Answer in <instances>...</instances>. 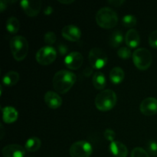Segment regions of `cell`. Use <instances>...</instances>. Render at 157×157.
<instances>
[{
	"label": "cell",
	"mask_w": 157,
	"mask_h": 157,
	"mask_svg": "<svg viewBox=\"0 0 157 157\" xmlns=\"http://www.w3.org/2000/svg\"><path fill=\"white\" fill-rule=\"evenodd\" d=\"M77 80L76 75L71 71L61 70L57 72L53 78V87L57 92L65 94L73 87Z\"/></svg>",
	"instance_id": "6da1fadb"
},
{
	"label": "cell",
	"mask_w": 157,
	"mask_h": 157,
	"mask_svg": "<svg viewBox=\"0 0 157 157\" xmlns=\"http://www.w3.org/2000/svg\"><path fill=\"white\" fill-rule=\"evenodd\" d=\"M96 21L103 29H113L118 22L117 14L110 7L101 8L96 14Z\"/></svg>",
	"instance_id": "7a4b0ae2"
},
{
	"label": "cell",
	"mask_w": 157,
	"mask_h": 157,
	"mask_svg": "<svg viewBox=\"0 0 157 157\" xmlns=\"http://www.w3.org/2000/svg\"><path fill=\"white\" fill-rule=\"evenodd\" d=\"M10 49L13 58L16 61H21L25 58L29 52L27 39L21 35L13 37L10 41Z\"/></svg>",
	"instance_id": "3957f363"
},
{
	"label": "cell",
	"mask_w": 157,
	"mask_h": 157,
	"mask_svg": "<svg viewBox=\"0 0 157 157\" xmlns=\"http://www.w3.org/2000/svg\"><path fill=\"white\" fill-rule=\"evenodd\" d=\"M117 103V94L113 90L107 89L100 92L95 98V105L101 111H108Z\"/></svg>",
	"instance_id": "277c9868"
},
{
	"label": "cell",
	"mask_w": 157,
	"mask_h": 157,
	"mask_svg": "<svg viewBox=\"0 0 157 157\" xmlns=\"http://www.w3.org/2000/svg\"><path fill=\"white\" fill-rule=\"evenodd\" d=\"M133 61L135 66L140 70H147L153 61L151 52L144 48L136 49L133 54Z\"/></svg>",
	"instance_id": "5b68a950"
},
{
	"label": "cell",
	"mask_w": 157,
	"mask_h": 157,
	"mask_svg": "<svg viewBox=\"0 0 157 157\" xmlns=\"http://www.w3.org/2000/svg\"><path fill=\"white\" fill-rule=\"evenodd\" d=\"M93 149L90 143L84 140L77 141L70 147V155L71 157H90Z\"/></svg>",
	"instance_id": "8992f818"
},
{
	"label": "cell",
	"mask_w": 157,
	"mask_h": 157,
	"mask_svg": "<svg viewBox=\"0 0 157 157\" xmlns=\"http://www.w3.org/2000/svg\"><path fill=\"white\" fill-rule=\"evenodd\" d=\"M88 59L91 67L96 69L102 68L107 62V54L99 48H94L90 51Z\"/></svg>",
	"instance_id": "52a82bcc"
},
{
	"label": "cell",
	"mask_w": 157,
	"mask_h": 157,
	"mask_svg": "<svg viewBox=\"0 0 157 157\" xmlns=\"http://www.w3.org/2000/svg\"><path fill=\"white\" fill-rule=\"evenodd\" d=\"M36 61L41 65H48L53 63L57 58V52L51 46H44L37 52Z\"/></svg>",
	"instance_id": "ba28073f"
},
{
	"label": "cell",
	"mask_w": 157,
	"mask_h": 157,
	"mask_svg": "<svg viewBox=\"0 0 157 157\" xmlns=\"http://www.w3.org/2000/svg\"><path fill=\"white\" fill-rule=\"evenodd\" d=\"M41 4L42 2L40 0H22L20 2L25 13L30 17L38 15L41 9Z\"/></svg>",
	"instance_id": "9c48e42d"
},
{
	"label": "cell",
	"mask_w": 157,
	"mask_h": 157,
	"mask_svg": "<svg viewBox=\"0 0 157 157\" xmlns=\"http://www.w3.org/2000/svg\"><path fill=\"white\" fill-rule=\"evenodd\" d=\"M84 58L80 52H74L68 54L64 58V64L66 67L71 70H78L82 66Z\"/></svg>",
	"instance_id": "30bf717a"
},
{
	"label": "cell",
	"mask_w": 157,
	"mask_h": 157,
	"mask_svg": "<svg viewBox=\"0 0 157 157\" xmlns=\"http://www.w3.org/2000/svg\"><path fill=\"white\" fill-rule=\"evenodd\" d=\"M140 112L145 116H153L157 113V99L147 98L141 102L140 106Z\"/></svg>",
	"instance_id": "8fae6325"
},
{
	"label": "cell",
	"mask_w": 157,
	"mask_h": 157,
	"mask_svg": "<svg viewBox=\"0 0 157 157\" xmlns=\"http://www.w3.org/2000/svg\"><path fill=\"white\" fill-rule=\"evenodd\" d=\"M61 35L65 39L71 41H79L81 36V29L75 25H68L63 28Z\"/></svg>",
	"instance_id": "7c38bea8"
},
{
	"label": "cell",
	"mask_w": 157,
	"mask_h": 157,
	"mask_svg": "<svg viewBox=\"0 0 157 157\" xmlns=\"http://www.w3.org/2000/svg\"><path fill=\"white\" fill-rule=\"evenodd\" d=\"M2 153L4 157H24L25 149L18 144H10L2 149Z\"/></svg>",
	"instance_id": "4fadbf2b"
},
{
	"label": "cell",
	"mask_w": 157,
	"mask_h": 157,
	"mask_svg": "<svg viewBox=\"0 0 157 157\" xmlns=\"http://www.w3.org/2000/svg\"><path fill=\"white\" fill-rule=\"evenodd\" d=\"M44 102L48 107L52 109H57L61 107L62 100L61 97L54 91H48L44 94Z\"/></svg>",
	"instance_id": "5bb4252c"
},
{
	"label": "cell",
	"mask_w": 157,
	"mask_h": 157,
	"mask_svg": "<svg viewBox=\"0 0 157 157\" xmlns=\"http://www.w3.org/2000/svg\"><path fill=\"white\" fill-rule=\"evenodd\" d=\"M110 152L116 157H127L128 150L127 147L119 141H113L109 146Z\"/></svg>",
	"instance_id": "9a60e30c"
},
{
	"label": "cell",
	"mask_w": 157,
	"mask_h": 157,
	"mask_svg": "<svg viewBox=\"0 0 157 157\" xmlns=\"http://www.w3.org/2000/svg\"><path fill=\"white\" fill-rule=\"evenodd\" d=\"M125 42L130 48H136L140 43V37L137 31L135 29H130L125 36Z\"/></svg>",
	"instance_id": "2e32d148"
},
{
	"label": "cell",
	"mask_w": 157,
	"mask_h": 157,
	"mask_svg": "<svg viewBox=\"0 0 157 157\" xmlns=\"http://www.w3.org/2000/svg\"><path fill=\"white\" fill-rule=\"evenodd\" d=\"M3 121L6 124H12L17 121L18 113L17 110L12 107H6L2 108Z\"/></svg>",
	"instance_id": "e0dca14e"
},
{
	"label": "cell",
	"mask_w": 157,
	"mask_h": 157,
	"mask_svg": "<svg viewBox=\"0 0 157 157\" xmlns=\"http://www.w3.org/2000/svg\"><path fill=\"white\" fill-rule=\"evenodd\" d=\"M18 81H19V75L18 72L14 71L7 72L2 78V83L8 87L15 85Z\"/></svg>",
	"instance_id": "ac0fdd59"
},
{
	"label": "cell",
	"mask_w": 157,
	"mask_h": 157,
	"mask_svg": "<svg viewBox=\"0 0 157 157\" xmlns=\"http://www.w3.org/2000/svg\"><path fill=\"white\" fill-rule=\"evenodd\" d=\"M124 78V71L121 67H115L110 72V79L114 84H118L123 81Z\"/></svg>",
	"instance_id": "d6986e66"
},
{
	"label": "cell",
	"mask_w": 157,
	"mask_h": 157,
	"mask_svg": "<svg viewBox=\"0 0 157 157\" xmlns=\"http://www.w3.org/2000/svg\"><path fill=\"white\" fill-rule=\"evenodd\" d=\"M92 83L94 87L98 90H104V87H106V78L102 72L98 71L94 75L93 79H92Z\"/></svg>",
	"instance_id": "ffe728a7"
},
{
	"label": "cell",
	"mask_w": 157,
	"mask_h": 157,
	"mask_svg": "<svg viewBox=\"0 0 157 157\" xmlns=\"http://www.w3.org/2000/svg\"><path fill=\"white\" fill-rule=\"evenodd\" d=\"M124 41V34L121 31L117 30L112 32L109 39V44L113 48H117L121 45Z\"/></svg>",
	"instance_id": "44dd1931"
},
{
	"label": "cell",
	"mask_w": 157,
	"mask_h": 157,
	"mask_svg": "<svg viewBox=\"0 0 157 157\" xmlns=\"http://www.w3.org/2000/svg\"><path fill=\"white\" fill-rule=\"evenodd\" d=\"M6 28L9 32L12 34H15L18 32L20 28L19 21L15 17H9L6 22Z\"/></svg>",
	"instance_id": "7402d4cb"
},
{
	"label": "cell",
	"mask_w": 157,
	"mask_h": 157,
	"mask_svg": "<svg viewBox=\"0 0 157 157\" xmlns=\"http://www.w3.org/2000/svg\"><path fill=\"white\" fill-rule=\"evenodd\" d=\"M41 145V142L39 138L34 136L26 141L25 144V149L29 152H35L39 150Z\"/></svg>",
	"instance_id": "603a6c76"
},
{
	"label": "cell",
	"mask_w": 157,
	"mask_h": 157,
	"mask_svg": "<svg viewBox=\"0 0 157 157\" xmlns=\"http://www.w3.org/2000/svg\"><path fill=\"white\" fill-rule=\"evenodd\" d=\"M122 23L127 28H133L137 23V19L133 15H126L123 17Z\"/></svg>",
	"instance_id": "cb8c5ba5"
},
{
	"label": "cell",
	"mask_w": 157,
	"mask_h": 157,
	"mask_svg": "<svg viewBox=\"0 0 157 157\" xmlns=\"http://www.w3.org/2000/svg\"><path fill=\"white\" fill-rule=\"evenodd\" d=\"M117 55L122 59H128L131 57V51L130 48L122 47L118 49Z\"/></svg>",
	"instance_id": "d4e9b609"
},
{
	"label": "cell",
	"mask_w": 157,
	"mask_h": 157,
	"mask_svg": "<svg viewBox=\"0 0 157 157\" xmlns=\"http://www.w3.org/2000/svg\"><path fill=\"white\" fill-rule=\"evenodd\" d=\"M147 149L149 153L153 156H157V142L155 140H150L147 144Z\"/></svg>",
	"instance_id": "484cf974"
},
{
	"label": "cell",
	"mask_w": 157,
	"mask_h": 157,
	"mask_svg": "<svg viewBox=\"0 0 157 157\" xmlns=\"http://www.w3.org/2000/svg\"><path fill=\"white\" fill-rule=\"evenodd\" d=\"M131 157H150L147 152L141 147H136L131 152Z\"/></svg>",
	"instance_id": "4316f807"
},
{
	"label": "cell",
	"mask_w": 157,
	"mask_h": 157,
	"mask_svg": "<svg viewBox=\"0 0 157 157\" xmlns=\"http://www.w3.org/2000/svg\"><path fill=\"white\" fill-rule=\"evenodd\" d=\"M44 41L48 44H53L56 41V35L53 32H48L44 35Z\"/></svg>",
	"instance_id": "83f0119b"
},
{
	"label": "cell",
	"mask_w": 157,
	"mask_h": 157,
	"mask_svg": "<svg viewBox=\"0 0 157 157\" xmlns=\"http://www.w3.org/2000/svg\"><path fill=\"white\" fill-rule=\"evenodd\" d=\"M104 136L107 140L110 141L111 143L113 141H114L115 138H116V133H115V132L112 129H107L104 131Z\"/></svg>",
	"instance_id": "f1b7e54d"
},
{
	"label": "cell",
	"mask_w": 157,
	"mask_h": 157,
	"mask_svg": "<svg viewBox=\"0 0 157 157\" xmlns=\"http://www.w3.org/2000/svg\"><path fill=\"white\" fill-rule=\"evenodd\" d=\"M149 44L152 48H157V30L150 34L149 37Z\"/></svg>",
	"instance_id": "f546056e"
},
{
	"label": "cell",
	"mask_w": 157,
	"mask_h": 157,
	"mask_svg": "<svg viewBox=\"0 0 157 157\" xmlns=\"http://www.w3.org/2000/svg\"><path fill=\"white\" fill-rule=\"evenodd\" d=\"M58 50H59L60 54H61V55H64L67 53V51H68V48H67V47L66 45L61 44H59V46H58Z\"/></svg>",
	"instance_id": "4dcf8cb0"
},
{
	"label": "cell",
	"mask_w": 157,
	"mask_h": 157,
	"mask_svg": "<svg viewBox=\"0 0 157 157\" xmlns=\"http://www.w3.org/2000/svg\"><path fill=\"white\" fill-rule=\"evenodd\" d=\"M108 3L117 7V6H121V5L124 4V1H122V0H110V1H108Z\"/></svg>",
	"instance_id": "1f68e13d"
},
{
	"label": "cell",
	"mask_w": 157,
	"mask_h": 157,
	"mask_svg": "<svg viewBox=\"0 0 157 157\" xmlns=\"http://www.w3.org/2000/svg\"><path fill=\"white\" fill-rule=\"evenodd\" d=\"M52 12H53V9H52V6H47V7L44 9V13L45 14V15H50V14L52 13Z\"/></svg>",
	"instance_id": "d6a6232c"
},
{
	"label": "cell",
	"mask_w": 157,
	"mask_h": 157,
	"mask_svg": "<svg viewBox=\"0 0 157 157\" xmlns=\"http://www.w3.org/2000/svg\"><path fill=\"white\" fill-rule=\"evenodd\" d=\"M6 2H7L3 1V0H2V1L0 2V10H1L2 12L3 11H4V9H6V7H7V5H6Z\"/></svg>",
	"instance_id": "836d02e7"
},
{
	"label": "cell",
	"mask_w": 157,
	"mask_h": 157,
	"mask_svg": "<svg viewBox=\"0 0 157 157\" xmlns=\"http://www.w3.org/2000/svg\"><path fill=\"white\" fill-rule=\"evenodd\" d=\"M58 2L62 4H71L74 2V0H58Z\"/></svg>",
	"instance_id": "e575fe53"
},
{
	"label": "cell",
	"mask_w": 157,
	"mask_h": 157,
	"mask_svg": "<svg viewBox=\"0 0 157 157\" xmlns=\"http://www.w3.org/2000/svg\"><path fill=\"white\" fill-rule=\"evenodd\" d=\"M29 157H33V156H29Z\"/></svg>",
	"instance_id": "d590c367"
}]
</instances>
